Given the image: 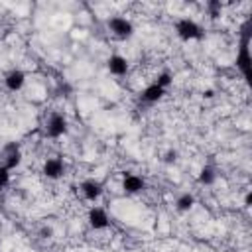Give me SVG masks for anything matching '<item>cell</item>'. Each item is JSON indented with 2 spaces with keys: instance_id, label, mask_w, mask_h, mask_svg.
<instances>
[{
  "instance_id": "6da1fadb",
  "label": "cell",
  "mask_w": 252,
  "mask_h": 252,
  "mask_svg": "<svg viewBox=\"0 0 252 252\" xmlns=\"http://www.w3.org/2000/svg\"><path fill=\"white\" fill-rule=\"evenodd\" d=\"M175 32H177V35H179L181 39H187V41L201 37V28H199V24L193 22V20H189V18L179 20L177 26H175Z\"/></svg>"
},
{
  "instance_id": "7a4b0ae2",
  "label": "cell",
  "mask_w": 252,
  "mask_h": 252,
  "mask_svg": "<svg viewBox=\"0 0 252 252\" xmlns=\"http://www.w3.org/2000/svg\"><path fill=\"white\" fill-rule=\"evenodd\" d=\"M108 30H110L116 37H120V39L130 37V35H132V32H134L132 24H130L126 18H120V16H114V18H110V20H108Z\"/></svg>"
},
{
  "instance_id": "3957f363",
  "label": "cell",
  "mask_w": 252,
  "mask_h": 252,
  "mask_svg": "<svg viewBox=\"0 0 252 252\" xmlns=\"http://www.w3.org/2000/svg\"><path fill=\"white\" fill-rule=\"evenodd\" d=\"M65 130H67V120H65V116H63V114H57V112L51 114L49 120H47V136L59 138V136L65 134Z\"/></svg>"
},
{
  "instance_id": "277c9868",
  "label": "cell",
  "mask_w": 252,
  "mask_h": 252,
  "mask_svg": "<svg viewBox=\"0 0 252 252\" xmlns=\"http://www.w3.org/2000/svg\"><path fill=\"white\" fill-rule=\"evenodd\" d=\"M89 224H91L94 230L106 228V226H108V217H106V213H104L100 207H93V209L89 211Z\"/></svg>"
},
{
  "instance_id": "5b68a950",
  "label": "cell",
  "mask_w": 252,
  "mask_h": 252,
  "mask_svg": "<svg viewBox=\"0 0 252 252\" xmlns=\"http://www.w3.org/2000/svg\"><path fill=\"white\" fill-rule=\"evenodd\" d=\"M81 191H83L85 199H89V201H96V199L102 195V185H100L98 181H94V179H87V181H83Z\"/></svg>"
},
{
  "instance_id": "8992f818",
  "label": "cell",
  "mask_w": 252,
  "mask_h": 252,
  "mask_svg": "<svg viewBox=\"0 0 252 252\" xmlns=\"http://www.w3.org/2000/svg\"><path fill=\"white\" fill-rule=\"evenodd\" d=\"M4 158H6V161L2 163L4 167H8V169H12V167H16L18 163H20V159H22V154H20V148L12 142V144H8L6 148H4Z\"/></svg>"
},
{
  "instance_id": "52a82bcc",
  "label": "cell",
  "mask_w": 252,
  "mask_h": 252,
  "mask_svg": "<svg viewBox=\"0 0 252 252\" xmlns=\"http://www.w3.org/2000/svg\"><path fill=\"white\" fill-rule=\"evenodd\" d=\"M43 173L51 179H57L61 173H63V161L59 158H51V159H45L43 163Z\"/></svg>"
},
{
  "instance_id": "ba28073f",
  "label": "cell",
  "mask_w": 252,
  "mask_h": 252,
  "mask_svg": "<svg viewBox=\"0 0 252 252\" xmlns=\"http://www.w3.org/2000/svg\"><path fill=\"white\" fill-rule=\"evenodd\" d=\"M108 71L112 73V75H126V71H128V61L122 57V55H112L110 59H108Z\"/></svg>"
},
{
  "instance_id": "9c48e42d",
  "label": "cell",
  "mask_w": 252,
  "mask_h": 252,
  "mask_svg": "<svg viewBox=\"0 0 252 252\" xmlns=\"http://www.w3.org/2000/svg\"><path fill=\"white\" fill-rule=\"evenodd\" d=\"M122 187L126 193H138L144 189V179L140 175H134V173H128L122 181Z\"/></svg>"
},
{
  "instance_id": "30bf717a",
  "label": "cell",
  "mask_w": 252,
  "mask_h": 252,
  "mask_svg": "<svg viewBox=\"0 0 252 252\" xmlns=\"http://www.w3.org/2000/svg\"><path fill=\"white\" fill-rule=\"evenodd\" d=\"M24 81H26V75L22 71H18V69H14V71H10L6 75V87L10 91H20L24 87Z\"/></svg>"
},
{
  "instance_id": "8fae6325",
  "label": "cell",
  "mask_w": 252,
  "mask_h": 252,
  "mask_svg": "<svg viewBox=\"0 0 252 252\" xmlns=\"http://www.w3.org/2000/svg\"><path fill=\"white\" fill-rule=\"evenodd\" d=\"M163 94H165V89H161V87H158V85L154 83V85H150V87H146V89H144L142 98H144V100H148V102H158Z\"/></svg>"
},
{
  "instance_id": "7c38bea8",
  "label": "cell",
  "mask_w": 252,
  "mask_h": 252,
  "mask_svg": "<svg viewBox=\"0 0 252 252\" xmlns=\"http://www.w3.org/2000/svg\"><path fill=\"white\" fill-rule=\"evenodd\" d=\"M193 205H195V197H193V195H189V193L181 195V197L175 201V207H177L179 211H189Z\"/></svg>"
},
{
  "instance_id": "4fadbf2b",
  "label": "cell",
  "mask_w": 252,
  "mask_h": 252,
  "mask_svg": "<svg viewBox=\"0 0 252 252\" xmlns=\"http://www.w3.org/2000/svg\"><path fill=\"white\" fill-rule=\"evenodd\" d=\"M213 181H215V169L209 167V165H205V167L199 171V183H203V185H211Z\"/></svg>"
},
{
  "instance_id": "5bb4252c",
  "label": "cell",
  "mask_w": 252,
  "mask_h": 252,
  "mask_svg": "<svg viewBox=\"0 0 252 252\" xmlns=\"http://www.w3.org/2000/svg\"><path fill=\"white\" fill-rule=\"evenodd\" d=\"M156 85H158V87H161V89H167V87L171 85V75H169V73H161V75L158 77Z\"/></svg>"
},
{
  "instance_id": "9a60e30c",
  "label": "cell",
  "mask_w": 252,
  "mask_h": 252,
  "mask_svg": "<svg viewBox=\"0 0 252 252\" xmlns=\"http://www.w3.org/2000/svg\"><path fill=\"white\" fill-rule=\"evenodd\" d=\"M207 8H209L211 16H213V18H217V16L220 14V10H222V4H220V2H209V4H207Z\"/></svg>"
},
{
  "instance_id": "2e32d148",
  "label": "cell",
  "mask_w": 252,
  "mask_h": 252,
  "mask_svg": "<svg viewBox=\"0 0 252 252\" xmlns=\"http://www.w3.org/2000/svg\"><path fill=\"white\" fill-rule=\"evenodd\" d=\"M8 181H10V169L4 167V165H0V187L8 185Z\"/></svg>"
},
{
  "instance_id": "e0dca14e",
  "label": "cell",
  "mask_w": 252,
  "mask_h": 252,
  "mask_svg": "<svg viewBox=\"0 0 252 252\" xmlns=\"http://www.w3.org/2000/svg\"><path fill=\"white\" fill-rule=\"evenodd\" d=\"M175 156H177L175 152H169V154H167V158H165V161H167V163H171V161H175Z\"/></svg>"
},
{
  "instance_id": "ac0fdd59",
  "label": "cell",
  "mask_w": 252,
  "mask_h": 252,
  "mask_svg": "<svg viewBox=\"0 0 252 252\" xmlns=\"http://www.w3.org/2000/svg\"><path fill=\"white\" fill-rule=\"evenodd\" d=\"M213 94H215V93H213V91H211V89H209V91H205V96H207V98H211V96H213Z\"/></svg>"
}]
</instances>
